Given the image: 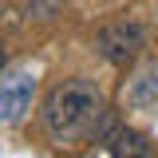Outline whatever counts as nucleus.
I'll use <instances>...</instances> for the list:
<instances>
[{
    "mask_svg": "<svg viewBox=\"0 0 158 158\" xmlns=\"http://www.w3.org/2000/svg\"><path fill=\"white\" fill-rule=\"evenodd\" d=\"M103 118H107V103L91 79H63L40 103L44 135L56 146H79L83 138H95Z\"/></svg>",
    "mask_w": 158,
    "mask_h": 158,
    "instance_id": "f257e3e1",
    "label": "nucleus"
},
{
    "mask_svg": "<svg viewBox=\"0 0 158 158\" xmlns=\"http://www.w3.org/2000/svg\"><path fill=\"white\" fill-rule=\"evenodd\" d=\"M95 52L111 67H131L142 52H146V28L135 24V20H118V24H107L99 28L95 36Z\"/></svg>",
    "mask_w": 158,
    "mask_h": 158,
    "instance_id": "f03ea898",
    "label": "nucleus"
},
{
    "mask_svg": "<svg viewBox=\"0 0 158 158\" xmlns=\"http://www.w3.org/2000/svg\"><path fill=\"white\" fill-rule=\"evenodd\" d=\"M36 71L32 67H8L4 71V83H0V118H4V127H20L28 111H32V99H36Z\"/></svg>",
    "mask_w": 158,
    "mask_h": 158,
    "instance_id": "7ed1b4c3",
    "label": "nucleus"
},
{
    "mask_svg": "<svg viewBox=\"0 0 158 158\" xmlns=\"http://www.w3.org/2000/svg\"><path fill=\"white\" fill-rule=\"evenodd\" d=\"M127 107L135 111H158V59L138 63L127 79Z\"/></svg>",
    "mask_w": 158,
    "mask_h": 158,
    "instance_id": "20e7f679",
    "label": "nucleus"
},
{
    "mask_svg": "<svg viewBox=\"0 0 158 158\" xmlns=\"http://www.w3.org/2000/svg\"><path fill=\"white\" fill-rule=\"evenodd\" d=\"M107 146H111V158H154L150 138L142 135V131H135V127H118Z\"/></svg>",
    "mask_w": 158,
    "mask_h": 158,
    "instance_id": "39448f33",
    "label": "nucleus"
},
{
    "mask_svg": "<svg viewBox=\"0 0 158 158\" xmlns=\"http://www.w3.org/2000/svg\"><path fill=\"white\" fill-rule=\"evenodd\" d=\"M67 8V0H28V16L32 20H56Z\"/></svg>",
    "mask_w": 158,
    "mask_h": 158,
    "instance_id": "423d86ee",
    "label": "nucleus"
}]
</instances>
